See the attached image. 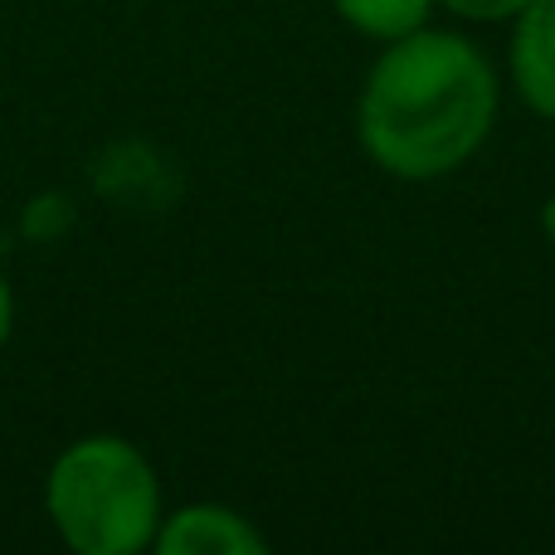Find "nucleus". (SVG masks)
<instances>
[{
	"label": "nucleus",
	"instance_id": "423d86ee",
	"mask_svg": "<svg viewBox=\"0 0 555 555\" xmlns=\"http://www.w3.org/2000/svg\"><path fill=\"white\" fill-rule=\"evenodd\" d=\"M439 5L468 25H502V20H517L531 0H439Z\"/></svg>",
	"mask_w": 555,
	"mask_h": 555
},
{
	"label": "nucleus",
	"instance_id": "6e6552de",
	"mask_svg": "<svg viewBox=\"0 0 555 555\" xmlns=\"http://www.w3.org/2000/svg\"><path fill=\"white\" fill-rule=\"evenodd\" d=\"M541 230H546V240L555 244V191L546 195V205H541Z\"/></svg>",
	"mask_w": 555,
	"mask_h": 555
},
{
	"label": "nucleus",
	"instance_id": "f257e3e1",
	"mask_svg": "<svg viewBox=\"0 0 555 555\" xmlns=\"http://www.w3.org/2000/svg\"><path fill=\"white\" fill-rule=\"evenodd\" d=\"M498 68L459 29L420 25L375 54L356 137L395 181H439L482 152L498 122Z\"/></svg>",
	"mask_w": 555,
	"mask_h": 555
},
{
	"label": "nucleus",
	"instance_id": "0eeeda50",
	"mask_svg": "<svg viewBox=\"0 0 555 555\" xmlns=\"http://www.w3.org/2000/svg\"><path fill=\"white\" fill-rule=\"evenodd\" d=\"M10 326H15V297H10V283L0 273V346L10 341Z\"/></svg>",
	"mask_w": 555,
	"mask_h": 555
},
{
	"label": "nucleus",
	"instance_id": "7ed1b4c3",
	"mask_svg": "<svg viewBox=\"0 0 555 555\" xmlns=\"http://www.w3.org/2000/svg\"><path fill=\"white\" fill-rule=\"evenodd\" d=\"M156 551L162 555H263L269 537L240 507L191 502V507H176L162 517Z\"/></svg>",
	"mask_w": 555,
	"mask_h": 555
},
{
	"label": "nucleus",
	"instance_id": "f03ea898",
	"mask_svg": "<svg viewBox=\"0 0 555 555\" xmlns=\"http://www.w3.org/2000/svg\"><path fill=\"white\" fill-rule=\"evenodd\" d=\"M44 512L78 555H137L156 546L166 502L152 459L122 434L74 439L44 478Z\"/></svg>",
	"mask_w": 555,
	"mask_h": 555
},
{
	"label": "nucleus",
	"instance_id": "39448f33",
	"mask_svg": "<svg viewBox=\"0 0 555 555\" xmlns=\"http://www.w3.org/2000/svg\"><path fill=\"white\" fill-rule=\"evenodd\" d=\"M332 5H336V15H341V25H351L356 35L390 44V39L429 25L439 0H332Z\"/></svg>",
	"mask_w": 555,
	"mask_h": 555
},
{
	"label": "nucleus",
	"instance_id": "20e7f679",
	"mask_svg": "<svg viewBox=\"0 0 555 555\" xmlns=\"http://www.w3.org/2000/svg\"><path fill=\"white\" fill-rule=\"evenodd\" d=\"M512 83L531 113L555 122V0H531L512 20Z\"/></svg>",
	"mask_w": 555,
	"mask_h": 555
}]
</instances>
